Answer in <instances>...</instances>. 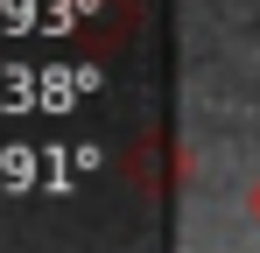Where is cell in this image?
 Wrapping results in <instances>:
<instances>
[{
	"label": "cell",
	"instance_id": "6da1fadb",
	"mask_svg": "<svg viewBox=\"0 0 260 253\" xmlns=\"http://www.w3.org/2000/svg\"><path fill=\"white\" fill-rule=\"evenodd\" d=\"M246 218L260 225V176H253V190H246Z\"/></svg>",
	"mask_w": 260,
	"mask_h": 253
}]
</instances>
